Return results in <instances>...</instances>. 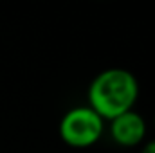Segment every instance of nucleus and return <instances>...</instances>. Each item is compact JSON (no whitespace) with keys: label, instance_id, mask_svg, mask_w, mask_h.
<instances>
[{"label":"nucleus","instance_id":"39448f33","mask_svg":"<svg viewBox=\"0 0 155 153\" xmlns=\"http://www.w3.org/2000/svg\"><path fill=\"white\" fill-rule=\"evenodd\" d=\"M153 126H155V115H153Z\"/></svg>","mask_w":155,"mask_h":153},{"label":"nucleus","instance_id":"7ed1b4c3","mask_svg":"<svg viewBox=\"0 0 155 153\" xmlns=\"http://www.w3.org/2000/svg\"><path fill=\"white\" fill-rule=\"evenodd\" d=\"M108 122L110 139L121 148H135L146 141V121L135 110H130Z\"/></svg>","mask_w":155,"mask_h":153},{"label":"nucleus","instance_id":"20e7f679","mask_svg":"<svg viewBox=\"0 0 155 153\" xmlns=\"http://www.w3.org/2000/svg\"><path fill=\"white\" fill-rule=\"evenodd\" d=\"M141 153H155V139L144 141L141 146Z\"/></svg>","mask_w":155,"mask_h":153},{"label":"nucleus","instance_id":"f257e3e1","mask_svg":"<svg viewBox=\"0 0 155 153\" xmlns=\"http://www.w3.org/2000/svg\"><path fill=\"white\" fill-rule=\"evenodd\" d=\"M139 99V81L134 72L112 67L101 70L88 85L87 101L103 121H112L134 110Z\"/></svg>","mask_w":155,"mask_h":153},{"label":"nucleus","instance_id":"f03ea898","mask_svg":"<svg viewBox=\"0 0 155 153\" xmlns=\"http://www.w3.org/2000/svg\"><path fill=\"white\" fill-rule=\"evenodd\" d=\"M61 141L74 150H87L99 142L105 133V121L90 106H74L67 110L60 121Z\"/></svg>","mask_w":155,"mask_h":153}]
</instances>
